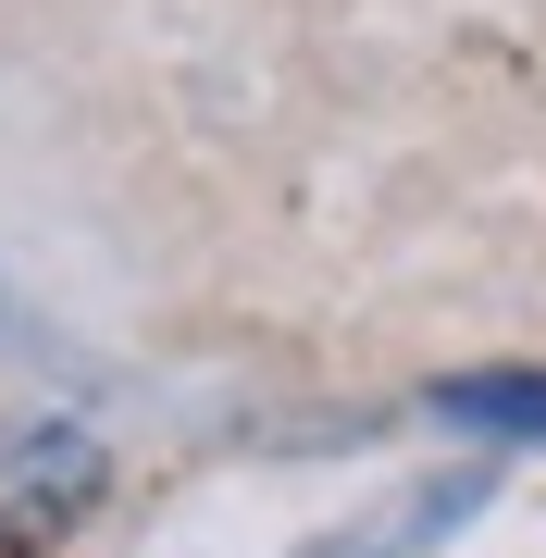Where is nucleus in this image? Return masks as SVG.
Here are the masks:
<instances>
[{"label":"nucleus","instance_id":"f257e3e1","mask_svg":"<svg viewBox=\"0 0 546 558\" xmlns=\"http://www.w3.org/2000/svg\"><path fill=\"white\" fill-rule=\"evenodd\" d=\"M435 422H460V435H509V447H546V373H447L435 385Z\"/></svg>","mask_w":546,"mask_h":558},{"label":"nucleus","instance_id":"f03ea898","mask_svg":"<svg viewBox=\"0 0 546 558\" xmlns=\"http://www.w3.org/2000/svg\"><path fill=\"white\" fill-rule=\"evenodd\" d=\"M13 484L62 509V497H87V484H100V447H87V435H38V447L13 459Z\"/></svg>","mask_w":546,"mask_h":558}]
</instances>
